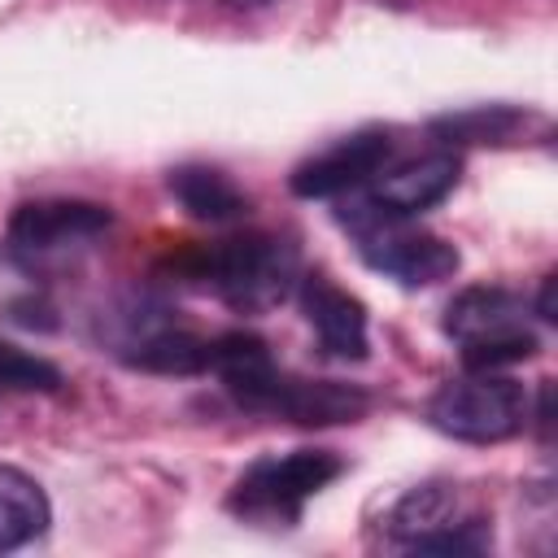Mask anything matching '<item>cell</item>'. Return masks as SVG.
I'll return each instance as SVG.
<instances>
[{
  "label": "cell",
  "instance_id": "obj_2",
  "mask_svg": "<svg viewBox=\"0 0 558 558\" xmlns=\"http://www.w3.org/2000/svg\"><path fill=\"white\" fill-rule=\"evenodd\" d=\"M445 331L462 344L466 371H501L527 362L541 336L523 323V296L510 288H462L445 310Z\"/></svg>",
  "mask_w": 558,
  "mask_h": 558
},
{
  "label": "cell",
  "instance_id": "obj_10",
  "mask_svg": "<svg viewBox=\"0 0 558 558\" xmlns=\"http://www.w3.org/2000/svg\"><path fill=\"white\" fill-rule=\"evenodd\" d=\"M458 157L453 153H423L414 161H401L397 170L379 174L375 187H371V209L379 214H392V218H410V214H423L432 209L436 201H445L458 183Z\"/></svg>",
  "mask_w": 558,
  "mask_h": 558
},
{
  "label": "cell",
  "instance_id": "obj_15",
  "mask_svg": "<svg viewBox=\"0 0 558 558\" xmlns=\"http://www.w3.org/2000/svg\"><path fill=\"white\" fill-rule=\"evenodd\" d=\"M519 122H523V113H519V109L488 105V109H471V113L436 118V122H432V131H436V135H445V140H458V144H497V140H506Z\"/></svg>",
  "mask_w": 558,
  "mask_h": 558
},
{
  "label": "cell",
  "instance_id": "obj_5",
  "mask_svg": "<svg viewBox=\"0 0 558 558\" xmlns=\"http://www.w3.org/2000/svg\"><path fill=\"white\" fill-rule=\"evenodd\" d=\"M353 231H357V248L366 266L397 279L401 288H432L458 270V248L449 240L418 231V227H401V218L379 214L371 205L353 214Z\"/></svg>",
  "mask_w": 558,
  "mask_h": 558
},
{
  "label": "cell",
  "instance_id": "obj_16",
  "mask_svg": "<svg viewBox=\"0 0 558 558\" xmlns=\"http://www.w3.org/2000/svg\"><path fill=\"white\" fill-rule=\"evenodd\" d=\"M0 388H13V392H57L61 388V371L48 357H35V353L0 340Z\"/></svg>",
  "mask_w": 558,
  "mask_h": 558
},
{
  "label": "cell",
  "instance_id": "obj_4",
  "mask_svg": "<svg viewBox=\"0 0 558 558\" xmlns=\"http://www.w3.org/2000/svg\"><path fill=\"white\" fill-rule=\"evenodd\" d=\"M340 471H344V462L327 449H292L283 458H262L240 475V484L231 493V510H240L244 519L292 523L301 514V506L314 493H323Z\"/></svg>",
  "mask_w": 558,
  "mask_h": 558
},
{
  "label": "cell",
  "instance_id": "obj_17",
  "mask_svg": "<svg viewBox=\"0 0 558 558\" xmlns=\"http://www.w3.org/2000/svg\"><path fill=\"white\" fill-rule=\"evenodd\" d=\"M536 314H541L545 323H554V275L545 279V288H541V296H536Z\"/></svg>",
  "mask_w": 558,
  "mask_h": 558
},
{
  "label": "cell",
  "instance_id": "obj_1",
  "mask_svg": "<svg viewBox=\"0 0 558 558\" xmlns=\"http://www.w3.org/2000/svg\"><path fill=\"white\" fill-rule=\"evenodd\" d=\"M183 279L218 292L227 305L244 310V314H262L275 310L301 279V257L288 240L279 235H231L218 244H196L183 248L170 262Z\"/></svg>",
  "mask_w": 558,
  "mask_h": 558
},
{
  "label": "cell",
  "instance_id": "obj_13",
  "mask_svg": "<svg viewBox=\"0 0 558 558\" xmlns=\"http://www.w3.org/2000/svg\"><path fill=\"white\" fill-rule=\"evenodd\" d=\"M170 192L201 222H231L248 214V196L214 166H179L170 170Z\"/></svg>",
  "mask_w": 558,
  "mask_h": 558
},
{
  "label": "cell",
  "instance_id": "obj_18",
  "mask_svg": "<svg viewBox=\"0 0 558 558\" xmlns=\"http://www.w3.org/2000/svg\"><path fill=\"white\" fill-rule=\"evenodd\" d=\"M222 4H231V9H262V4H270V0H222Z\"/></svg>",
  "mask_w": 558,
  "mask_h": 558
},
{
  "label": "cell",
  "instance_id": "obj_9",
  "mask_svg": "<svg viewBox=\"0 0 558 558\" xmlns=\"http://www.w3.org/2000/svg\"><path fill=\"white\" fill-rule=\"evenodd\" d=\"M109 222H113V214L100 201L44 196V201H22L9 214V240L17 248H61V244L100 235Z\"/></svg>",
  "mask_w": 558,
  "mask_h": 558
},
{
  "label": "cell",
  "instance_id": "obj_8",
  "mask_svg": "<svg viewBox=\"0 0 558 558\" xmlns=\"http://www.w3.org/2000/svg\"><path fill=\"white\" fill-rule=\"evenodd\" d=\"M388 157H392V135L388 131H357V135H344L331 148L314 153L310 161H301L288 183L305 201L336 196V192H349V187L366 183L371 174H379V166Z\"/></svg>",
  "mask_w": 558,
  "mask_h": 558
},
{
  "label": "cell",
  "instance_id": "obj_6",
  "mask_svg": "<svg viewBox=\"0 0 558 558\" xmlns=\"http://www.w3.org/2000/svg\"><path fill=\"white\" fill-rule=\"evenodd\" d=\"M388 532L414 554H480L488 545V523L462 510V493L449 480L410 488L397 501Z\"/></svg>",
  "mask_w": 558,
  "mask_h": 558
},
{
  "label": "cell",
  "instance_id": "obj_11",
  "mask_svg": "<svg viewBox=\"0 0 558 558\" xmlns=\"http://www.w3.org/2000/svg\"><path fill=\"white\" fill-rule=\"evenodd\" d=\"M301 310L318 336V344L331 357H366V305L336 288L327 275H305L301 279Z\"/></svg>",
  "mask_w": 558,
  "mask_h": 558
},
{
  "label": "cell",
  "instance_id": "obj_3",
  "mask_svg": "<svg viewBox=\"0 0 558 558\" xmlns=\"http://www.w3.org/2000/svg\"><path fill=\"white\" fill-rule=\"evenodd\" d=\"M427 418L436 432L466 440V445H497L523 432L527 423V392L523 384L497 371H471L466 379H449L432 401Z\"/></svg>",
  "mask_w": 558,
  "mask_h": 558
},
{
  "label": "cell",
  "instance_id": "obj_12",
  "mask_svg": "<svg viewBox=\"0 0 558 558\" xmlns=\"http://www.w3.org/2000/svg\"><path fill=\"white\" fill-rule=\"evenodd\" d=\"M48 519H52V506L44 488L26 471L0 462V554L39 541L48 532Z\"/></svg>",
  "mask_w": 558,
  "mask_h": 558
},
{
  "label": "cell",
  "instance_id": "obj_14",
  "mask_svg": "<svg viewBox=\"0 0 558 558\" xmlns=\"http://www.w3.org/2000/svg\"><path fill=\"white\" fill-rule=\"evenodd\" d=\"M126 362L140 371H157V375H201L209 371V340L179 331V327H157L131 344Z\"/></svg>",
  "mask_w": 558,
  "mask_h": 558
},
{
  "label": "cell",
  "instance_id": "obj_7",
  "mask_svg": "<svg viewBox=\"0 0 558 558\" xmlns=\"http://www.w3.org/2000/svg\"><path fill=\"white\" fill-rule=\"evenodd\" d=\"M248 410H270L301 427H327V423H357L371 410V397L336 379H292L275 371L262 384V392L248 401Z\"/></svg>",
  "mask_w": 558,
  "mask_h": 558
}]
</instances>
